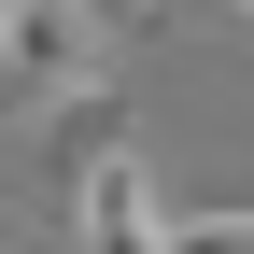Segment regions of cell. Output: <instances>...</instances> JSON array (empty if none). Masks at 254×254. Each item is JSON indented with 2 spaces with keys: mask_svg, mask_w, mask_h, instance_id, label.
Here are the masks:
<instances>
[{
  "mask_svg": "<svg viewBox=\"0 0 254 254\" xmlns=\"http://www.w3.org/2000/svg\"><path fill=\"white\" fill-rule=\"evenodd\" d=\"M0 71H14V99H85V85H113V14L99 0H14V28H0Z\"/></svg>",
  "mask_w": 254,
  "mask_h": 254,
  "instance_id": "1",
  "label": "cell"
},
{
  "mask_svg": "<svg viewBox=\"0 0 254 254\" xmlns=\"http://www.w3.org/2000/svg\"><path fill=\"white\" fill-rule=\"evenodd\" d=\"M57 212H71V254H184V240H170V212H155L141 141H99V155L71 170V198H57Z\"/></svg>",
  "mask_w": 254,
  "mask_h": 254,
  "instance_id": "2",
  "label": "cell"
},
{
  "mask_svg": "<svg viewBox=\"0 0 254 254\" xmlns=\"http://www.w3.org/2000/svg\"><path fill=\"white\" fill-rule=\"evenodd\" d=\"M99 14H113V28H170L184 0H99Z\"/></svg>",
  "mask_w": 254,
  "mask_h": 254,
  "instance_id": "3",
  "label": "cell"
},
{
  "mask_svg": "<svg viewBox=\"0 0 254 254\" xmlns=\"http://www.w3.org/2000/svg\"><path fill=\"white\" fill-rule=\"evenodd\" d=\"M0 28H14V0H0Z\"/></svg>",
  "mask_w": 254,
  "mask_h": 254,
  "instance_id": "4",
  "label": "cell"
},
{
  "mask_svg": "<svg viewBox=\"0 0 254 254\" xmlns=\"http://www.w3.org/2000/svg\"><path fill=\"white\" fill-rule=\"evenodd\" d=\"M226 14H254V0H226Z\"/></svg>",
  "mask_w": 254,
  "mask_h": 254,
  "instance_id": "5",
  "label": "cell"
}]
</instances>
